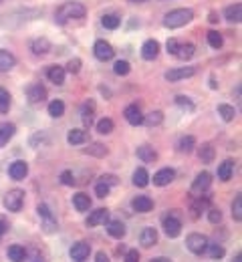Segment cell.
Wrapping results in <instances>:
<instances>
[{"mask_svg": "<svg viewBox=\"0 0 242 262\" xmlns=\"http://www.w3.org/2000/svg\"><path fill=\"white\" fill-rule=\"evenodd\" d=\"M85 12L87 10L81 2H63L55 12V20H57V24H65L73 18H83Z\"/></svg>", "mask_w": 242, "mask_h": 262, "instance_id": "cell-1", "label": "cell"}, {"mask_svg": "<svg viewBox=\"0 0 242 262\" xmlns=\"http://www.w3.org/2000/svg\"><path fill=\"white\" fill-rule=\"evenodd\" d=\"M194 18V10L192 8H176V10H170L164 18V26L166 28H180L188 24L190 20Z\"/></svg>", "mask_w": 242, "mask_h": 262, "instance_id": "cell-2", "label": "cell"}, {"mask_svg": "<svg viewBox=\"0 0 242 262\" xmlns=\"http://www.w3.org/2000/svg\"><path fill=\"white\" fill-rule=\"evenodd\" d=\"M24 204V192L22 190H10L6 196H4V208L8 212H18Z\"/></svg>", "mask_w": 242, "mask_h": 262, "instance_id": "cell-3", "label": "cell"}, {"mask_svg": "<svg viewBox=\"0 0 242 262\" xmlns=\"http://www.w3.org/2000/svg\"><path fill=\"white\" fill-rule=\"evenodd\" d=\"M208 238L204 234H190L186 238V248L192 252V254H204L206 248H208Z\"/></svg>", "mask_w": 242, "mask_h": 262, "instance_id": "cell-4", "label": "cell"}, {"mask_svg": "<svg viewBox=\"0 0 242 262\" xmlns=\"http://www.w3.org/2000/svg\"><path fill=\"white\" fill-rule=\"evenodd\" d=\"M93 52H95V56L99 61H111L113 59V54H115V51H113V47L107 43V41H97L95 43V47H93Z\"/></svg>", "mask_w": 242, "mask_h": 262, "instance_id": "cell-5", "label": "cell"}, {"mask_svg": "<svg viewBox=\"0 0 242 262\" xmlns=\"http://www.w3.org/2000/svg\"><path fill=\"white\" fill-rule=\"evenodd\" d=\"M164 232L168 238H178L182 232V222L174 214H170L168 218H164Z\"/></svg>", "mask_w": 242, "mask_h": 262, "instance_id": "cell-6", "label": "cell"}, {"mask_svg": "<svg viewBox=\"0 0 242 262\" xmlns=\"http://www.w3.org/2000/svg\"><path fill=\"white\" fill-rule=\"evenodd\" d=\"M210 184H212V176L208 171H200L196 176V180H194V184H192V194H200L202 196L210 188Z\"/></svg>", "mask_w": 242, "mask_h": 262, "instance_id": "cell-7", "label": "cell"}, {"mask_svg": "<svg viewBox=\"0 0 242 262\" xmlns=\"http://www.w3.org/2000/svg\"><path fill=\"white\" fill-rule=\"evenodd\" d=\"M194 73H196V69H194V67H180V69H172V71H168L164 77H166V81L176 83V81H182V79L192 77Z\"/></svg>", "mask_w": 242, "mask_h": 262, "instance_id": "cell-8", "label": "cell"}, {"mask_svg": "<svg viewBox=\"0 0 242 262\" xmlns=\"http://www.w3.org/2000/svg\"><path fill=\"white\" fill-rule=\"evenodd\" d=\"M26 97H28L30 103H41V101L47 99V89L41 83H35V85H30L26 89Z\"/></svg>", "mask_w": 242, "mask_h": 262, "instance_id": "cell-9", "label": "cell"}, {"mask_svg": "<svg viewBox=\"0 0 242 262\" xmlns=\"http://www.w3.org/2000/svg\"><path fill=\"white\" fill-rule=\"evenodd\" d=\"M158 52H160V43H158L156 39H149V41L143 43V47H141V56H143L145 61H154L156 56H158Z\"/></svg>", "mask_w": 242, "mask_h": 262, "instance_id": "cell-10", "label": "cell"}, {"mask_svg": "<svg viewBox=\"0 0 242 262\" xmlns=\"http://www.w3.org/2000/svg\"><path fill=\"white\" fill-rule=\"evenodd\" d=\"M131 208L139 214H145V212H151V208H154V200H151L149 196H137L133 198L131 202Z\"/></svg>", "mask_w": 242, "mask_h": 262, "instance_id": "cell-11", "label": "cell"}, {"mask_svg": "<svg viewBox=\"0 0 242 262\" xmlns=\"http://www.w3.org/2000/svg\"><path fill=\"white\" fill-rule=\"evenodd\" d=\"M123 115H125V119H127L129 125H141L143 123V113H141V109L137 105H127Z\"/></svg>", "mask_w": 242, "mask_h": 262, "instance_id": "cell-12", "label": "cell"}, {"mask_svg": "<svg viewBox=\"0 0 242 262\" xmlns=\"http://www.w3.org/2000/svg\"><path fill=\"white\" fill-rule=\"evenodd\" d=\"M26 173H28V165H26V161H12L10 163V167H8V176L12 178V180H24L26 178Z\"/></svg>", "mask_w": 242, "mask_h": 262, "instance_id": "cell-13", "label": "cell"}, {"mask_svg": "<svg viewBox=\"0 0 242 262\" xmlns=\"http://www.w3.org/2000/svg\"><path fill=\"white\" fill-rule=\"evenodd\" d=\"M174 178H176V171H174L172 167H164V169H160L158 173H154V184L162 188V186L172 184V182H174Z\"/></svg>", "mask_w": 242, "mask_h": 262, "instance_id": "cell-14", "label": "cell"}, {"mask_svg": "<svg viewBox=\"0 0 242 262\" xmlns=\"http://www.w3.org/2000/svg\"><path fill=\"white\" fill-rule=\"evenodd\" d=\"M89 252H91V246H89L87 242H75V244L71 246V250H69L71 258H73V260H79V262H83V260L89 256Z\"/></svg>", "mask_w": 242, "mask_h": 262, "instance_id": "cell-15", "label": "cell"}, {"mask_svg": "<svg viewBox=\"0 0 242 262\" xmlns=\"http://www.w3.org/2000/svg\"><path fill=\"white\" fill-rule=\"evenodd\" d=\"M139 242H141V246H145V248H151V246H156V242H158V230L156 228H143L141 230V236H139Z\"/></svg>", "mask_w": 242, "mask_h": 262, "instance_id": "cell-16", "label": "cell"}, {"mask_svg": "<svg viewBox=\"0 0 242 262\" xmlns=\"http://www.w3.org/2000/svg\"><path fill=\"white\" fill-rule=\"evenodd\" d=\"M194 52H196V47L192 45V43H184V45H178V49H176V59H180V61H188V59H192L194 56Z\"/></svg>", "mask_w": 242, "mask_h": 262, "instance_id": "cell-17", "label": "cell"}, {"mask_svg": "<svg viewBox=\"0 0 242 262\" xmlns=\"http://www.w3.org/2000/svg\"><path fill=\"white\" fill-rule=\"evenodd\" d=\"M107 234H109L111 238L121 240V238L125 236V226H123V222H119V220H111V222H107Z\"/></svg>", "mask_w": 242, "mask_h": 262, "instance_id": "cell-18", "label": "cell"}, {"mask_svg": "<svg viewBox=\"0 0 242 262\" xmlns=\"http://www.w3.org/2000/svg\"><path fill=\"white\" fill-rule=\"evenodd\" d=\"M14 65H16L14 54H12V52H8V51H4V49H0V73L10 71Z\"/></svg>", "mask_w": 242, "mask_h": 262, "instance_id": "cell-19", "label": "cell"}, {"mask_svg": "<svg viewBox=\"0 0 242 262\" xmlns=\"http://www.w3.org/2000/svg\"><path fill=\"white\" fill-rule=\"evenodd\" d=\"M109 220V212L105 208H99L95 212H91L89 218H87V226H99V224H105Z\"/></svg>", "mask_w": 242, "mask_h": 262, "instance_id": "cell-20", "label": "cell"}, {"mask_svg": "<svg viewBox=\"0 0 242 262\" xmlns=\"http://www.w3.org/2000/svg\"><path fill=\"white\" fill-rule=\"evenodd\" d=\"M14 133H16L14 123H0V148H4V145L14 137Z\"/></svg>", "mask_w": 242, "mask_h": 262, "instance_id": "cell-21", "label": "cell"}, {"mask_svg": "<svg viewBox=\"0 0 242 262\" xmlns=\"http://www.w3.org/2000/svg\"><path fill=\"white\" fill-rule=\"evenodd\" d=\"M137 157L143 163H154L158 159V152L154 148H149V145H141V148H137Z\"/></svg>", "mask_w": 242, "mask_h": 262, "instance_id": "cell-22", "label": "cell"}, {"mask_svg": "<svg viewBox=\"0 0 242 262\" xmlns=\"http://www.w3.org/2000/svg\"><path fill=\"white\" fill-rule=\"evenodd\" d=\"M214 156H216V152H214V148H212V143H202L200 145L198 157H200L202 163H212L214 161Z\"/></svg>", "mask_w": 242, "mask_h": 262, "instance_id": "cell-23", "label": "cell"}, {"mask_svg": "<svg viewBox=\"0 0 242 262\" xmlns=\"http://www.w3.org/2000/svg\"><path fill=\"white\" fill-rule=\"evenodd\" d=\"M47 77H49V81L55 83V85H63V83H65V69L59 67V65H53V67H49Z\"/></svg>", "mask_w": 242, "mask_h": 262, "instance_id": "cell-24", "label": "cell"}, {"mask_svg": "<svg viewBox=\"0 0 242 262\" xmlns=\"http://www.w3.org/2000/svg\"><path fill=\"white\" fill-rule=\"evenodd\" d=\"M93 113H95V103L93 101H87L81 109V119H83V125L85 127H91L93 123Z\"/></svg>", "mask_w": 242, "mask_h": 262, "instance_id": "cell-25", "label": "cell"}, {"mask_svg": "<svg viewBox=\"0 0 242 262\" xmlns=\"http://www.w3.org/2000/svg\"><path fill=\"white\" fill-rule=\"evenodd\" d=\"M232 173H234V161L232 159H226L218 165V180L222 182H228L232 178Z\"/></svg>", "mask_w": 242, "mask_h": 262, "instance_id": "cell-26", "label": "cell"}, {"mask_svg": "<svg viewBox=\"0 0 242 262\" xmlns=\"http://www.w3.org/2000/svg\"><path fill=\"white\" fill-rule=\"evenodd\" d=\"M224 18L230 20V22H240V18H242V4L236 2V4L226 6V10H224Z\"/></svg>", "mask_w": 242, "mask_h": 262, "instance_id": "cell-27", "label": "cell"}, {"mask_svg": "<svg viewBox=\"0 0 242 262\" xmlns=\"http://www.w3.org/2000/svg\"><path fill=\"white\" fill-rule=\"evenodd\" d=\"M8 260L10 262H24L26 260V250H24V246H20V244H12L10 248H8Z\"/></svg>", "mask_w": 242, "mask_h": 262, "instance_id": "cell-28", "label": "cell"}, {"mask_svg": "<svg viewBox=\"0 0 242 262\" xmlns=\"http://www.w3.org/2000/svg\"><path fill=\"white\" fill-rule=\"evenodd\" d=\"M73 204H75V208L79 212H87L91 208V198L87 194H75L73 196Z\"/></svg>", "mask_w": 242, "mask_h": 262, "instance_id": "cell-29", "label": "cell"}, {"mask_svg": "<svg viewBox=\"0 0 242 262\" xmlns=\"http://www.w3.org/2000/svg\"><path fill=\"white\" fill-rule=\"evenodd\" d=\"M30 51H33L35 54H47L51 51V43L47 39H35L33 43H30Z\"/></svg>", "mask_w": 242, "mask_h": 262, "instance_id": "cell-30", "label": "cell"}, {"mask_svg": "<svg viewBox=\"0 0 242 262\" xmlns=\"http://www.w3.org/2000/svg\"><path fill=\"white\" fill-rule=\"evenodd\" d=\"M133 184H135L137 188H145V186L149 184V173L145 171V167H137V169L133 171Z\"/></svg>", "mask_w": 242, "mask_h": 262, "instance_id": "cell-31", "label": "cell"}, {"mask_svg": "<svg viewBox=\"0 0 242 262\" xmlns=\"http://www.w3.org/2000/svg\"><path fill=\"white\" fill-rule=\"evenodd\" d=\"M67 141L71 145H81V143L87 141V131H83V129H71L69 135H67Z\"/></svg>", "mask_w": 242, "mask_h": 262, "instance_id": "cell-32", "label": "cell"}, {"mask_svg": "<svg viewBox=\"0 0 242 262\" xmlns=\"http://www.w3.org/2000/svg\"><path fill=\"white\" fill-rule=\"evenodd\" d=\"M63 113H65V103L60 99H55V101L49 103V115L51 117H63Z\"/></svg>", "mask_w": 242, "mask_h": 262, "instance_id": "cell-33", "label": "cell"}, {"mask_svg": "<svg viewBox=\"0 0 242 262\" xmlns=\"http://www.w3.org/2000/svg\"><path fill=\"white\" fill-rule=\"evenodd\" d=\"M162 121H164V113H162V111H151V113L143 115V123H147L149 127L160 125Z\"/></svg>", "mask_w": 242, "mask_h": 262, "instance_id": "cell-34", "label": "cell"}, {"mask_svg": "<svg viewBox=\"0 0 242 262\" xmlns=\"http://www.w3.org/2000/svg\"><path fill=\"white\" fill-rule=\"evenodd\" d=\"M178 148H180V152L190 154V152H194V148H196V139H194L192 135L182 137V139H180V143H178Z\"/></svg>", "mask_w": 242, "mask_h": 262, "instance_id": "cell-35", "label": "cell"}, {"mask_svg": "<svg viewBox=\"0 0 242 262\" xmlns=\"http://www.w3.org/2000/svg\"><path fill=\"white\" fill-rule=\"evenodd\" d=\"M101 24H103L105 28H109V31H115V28L121 24V18H119L117 14H103V16H101Z\"/></svg>", "mask_w": 242, "mask_h": 262, "instance_id": "cell-36", "label": "cell"}, {"mask_svg": "<svg viewBox=\"0 0 242 262\" xmlns=\"http://www.w3.org/2000/svg\"><path fill=\"white\" fill-rule=\"evenodd\" d=\"M206 37H208V45H210L212 49H220V47L224 45V39H222V35H220L218 31H210Z\"/></svg>", "mask_w": 242, "mask_h": 262, "instance_id": "cell-37", "label": "cell"}, {"mask_svg": "<svg viewBox=\"0 0 242 262\" xmlns=\"http://www.w3.org/2000/svg\"><path fill=\"white\" fill-rule=\"evenodd\" d=\"M8 109H10V93L4 87H0V113H8Z\"/></svg>", "mask_w": 242, "mask_h": 262, "instance_id": "cell-38", "label": "cell"}, {"mask_svg": "<svg viewBox=\"0 0 242 262\" xmlns=\"http://www.w3.org/2000/svg\"><path fill=\"white\" fill-rule=\"evenodd\" d=\"M218 113L222 115V119H224V121H232V119L236 117V111H234V107H232V105H226V103L218 105Z\"/></svg>", "mask_w": 242, "mask_h": 262, "instance_id": "cell-39", "label": "cell"}, {"mask_svg": "<svg viewBox=\"0 0 242 262\" xmlns=\"http://www.w3.org/2000/svg\"><path fill=\"white\" fill-rule=\"evenodd\" d=\"M232 218H234L236 222L242 220V196H240V194H238V196L234 198V202H232Z\"/></svg>", "mask_w": 242, "mask_h": 262, "instance_id": "cell-40", "label": "cell"}, {"mask_svg": "<svg viewBox=\"0 0 242 262\" xmlns=\"http://www.w3.org/2000/svg\"><path fill=\"white\" fill-rule=\"evenodd\" d=\"M113 71H115V75H119V77H125V75L131 71V65H129L127 61H117V63L113 65Z\"/></svg>", "mask_w": 242, "mask_h": 262, "instance_id": "cell-41", "label": "cell"}, {"mask_svg": "<svg viewBox=\"0 0 242 262\" xmlns=\"http://www.w3.org/2000/svg\"><path fill=\"white\" fill-rule=\"evenodd\" d=\"M206 250H208L210 258H214V260H218V258L224 256V246H222V244H208Z\"/></svg>", "mask_w": 242, "mask_h": 262, "instance_id": "cell-42", "label": "cell"}, {"mask_svg": "<svg viewBox=\"0 0 242 262\" xmlns=\"http://www.w3.org/2000/svg\"><path fill=\"white\" fill-rule=\"evenodd\" d=\"M85 154H91V156L103 157V156H107V148H105V145H101V143H93L89 150H85Z\"/></svg>", "mask_w": 242, "mask_h": 262, "instance_id": "cell-43", "label": "cell"}, {"mask_svg": "<svg viewBox=\"0 0 242 262\" xmlns=\"http://www.w3.org/2000/svg\"><path fill=\"white\" fill-rule=\"evenodd\" d=\"M113 127H115V125H113V121H111V119H107V117H105V119H101V121L97 123V131H99L101 135H109V133L113 131Z\"/></svg>", "mask_w": 242, "mask_h": 262, "instance_id": "cell-44", "label": "cell"}, {"mask_svg": "<svg viewBox=\"0 0 242 262\" xmlns=\"http://www.w3.org/2000/svg\"><path fill=\"white\" fill-rule=\"evenodd\" d=\"M208 204H210V198H204V200H202V198H198V200L194 202V206H192V212H194L192 216H194V218H198V212H202V210L208 206Z\"/></svg>", "mask_w": 242, "mask_h": 262, "instance_id": "cell-45", "label": "cell"}, {"mask_svg": "<svg viewBox=\"0 0 242 262\" xmlns=\"http://www.w3.org/2000/svg\"><path fill=\"white\" fill-rule=\"evenodd\" d=\"M176 103H178L182 109H186V111H194V103H192L188 97H184V95H178V97H176Z\"/></svg>", "mask_w": 242, "mask_h": 262, "instance_id": "cell-46", "label": "cell"}, {"mask_svg": "<svg viewBox=\"0 0 242 262\" xmlns=\"http://www.w3.org/2000/svg\"><path fill=\"white\" fill-rule=\"evenodd\" d=\"M37 212H39V216H41L43 220H53V218H55V216L51 214V210H49V206H47V204H39Z\"/></svg>", "mask_w": 242, "mask_h": 262, "instance_id": "cell-47", "label": "cell"}, {"mask_svg": "<svg viewBox=\"0 0 242 262\" xmlns=\"http://www.w3.org/2000/svg\"><path fill=\"white\" fill-rule=\"evenodd\" d=\"M208 220H210L212 224H218V222L222 220V212H220V210H216V208L208 210Z\"/></svg>", "mask_w": 242, "mask_h": 262, "instance_id": "cell-48", "label": "cell"}, {"mask_svg": "<svg viewBox=\"0 0 242 262\" xmlns=\"http://www.w3.org/2000/svg\"><path fill=\"white\" fill-rule=\"evenodd\" d=\"M67 71L73 73V75H77L81 71V59H71L69 65H67Z\"/></svg>", "mask_w": 242, "mask_h": 262, "instance_id": "cell-49", "label": "cell"}, {"mask_svg": "<svg viewBox=\"0 0 242 262\" xmlns=\"http://www.w3.org/2000/svg\"><path fill=\"white\" fill-rule=\"evenodd\" d=\"M95 194H97L99 198H107V196H109V186H107V184H103V182H101V184H97Z\"/></svg>", "mask_w": 242, "mask_h": 262, "instance_id": "cell-50", "label": "cell"}, {"mask_svg": "<svg viewBox=\"0 0 242 262\" xmlns=\"http://www.w3.org/2000/svg\"><path fill=\"white\" fill-rule=\"evenodd\" d=\"M60 182H63L65 186H73L75 184V180H73V173L67 169V171H63V173H60Z\"/></svg>", "mask_w": 242, "mask_h": 262, "instance_id": "cell-51", "label": "cell"}, {"mask_svg": "<svg viewBox=\"0 0 242 262\" xmlns=\"http://www.w3.org/2000/svg\"><path fill=\"white\" fill-rule=\"evenodd\" d=\"M178 45H180V43H178L176 39H170V41H168V45H166L168 52H170V54H176V49H178Z\"/></svg>", "mask_w": 242, "mask_h": 262, "instance_id": "cell-52", "label": "cell"}, {"mask_svg": "<svg viewBox=\"0 0 242 262\" xmlns=\"http://www.w3.org/2000/svg\"><path fill=\"white\" fill-rule=\"evenodd\" d=\"M125 262H139V254H137V250H129V252L125 254Z\"/></svg>", "mask_w": 242, "mask_h": 262, "instance_id": "cell-53", "label": "cell"}, {"mask_svg": "<svg viewBox=\"0 0 242 262\" xmlns=\"http://www.w3.org/2000/svg\"><path fill=\"white\" fill-rule=\"evenodd\" d=\"M101 182H103V184H107V186L111 188V186H115V184H117V178H115V176H101Z\"/></svg>", "mask_w": 242, "mask_h": 262, "instance_id": "cell-54", "label": "cell"}, {"mask_svg": "<svg viewBox=\"0 0 242 262\" xmlns=\"http://www.w3.org/2000/svg\"><path fill=\"white\" fill-rule=\"evenodd\" d=\"M95 262H109V256H107L105 252H97V256H95Z\"/></svg>", "mask_w": 242, "mask_h": 262, "instance_id": "cell-55", "label": "cell"}, {"mask_svg": "<svg viewBox=\"0 0 242 262\" xmlns=\"http://www.w3.org/2000/svg\"><path fill=\"white\" fill-rule=\"evenodd\" d=\"M4 232H6V224H4V222H0V240H2Z\"/></svg>", "mask_w": 242, "mask_h": 262, "instance_id": "cell-56", "label": "cell"}, {"mask_svg": "<svg viewBox=\"0 0 242 262\" xmlns=\"http://www.w3.org/2000/svg\"><path fill=\"white\" fill-rule=\"evenodd\" d=\"M151 262H172L170 258H166V256H158V258H154Z\"/></svg>", "mask_w": 242, "mask_h": 262, "instance_id": "cell-57", "label": "cell"}, {"mask_svg": "<svg viewBox=\"0 0 242 262\" xmlns=\"http://www.w3.org/2000/svg\"><path fill=\"white\" fill-rule=\"evenodd\" d=\"M30 262H47V260H45V258H43V256H39V254H37V256H35V258H33V260H30Z\"/></svg>", "mask_w": 242, "mask_h": 262, "instance_id": "cell-58", "label": "cell"}, {"mask_svg": "<svg viewBox=\"0 0 242 262\" xmlns=\"http://www.w3.org/2000/svg\"><path fill=\"white\" fill-rule=\"evenodd\" d=\"M232 262H242V256H240V254H236V256H234V260H232Z\"/></svg>", "mask_w": 242, "mask_h": 262, "instance_id": "cell-59", "label": "cell"}, {"mask_svg": "<svg viewBox=\"0 0 242 262\" xmlns=\"http://www.w3.org/2000/svg\"><path fill=\"white\" fill-rule=\"evenodd\" d=\"M131 2H145V0H131Z\"/></svg>", "mask_w": 242, "mask_h": 262, "instance_id": "cell-60", "label": "cell"}, {"mask_svg": "<svg viewBox=\"0 0 242 262\" xmlns=\"http://www.w3.org/2000/svg\"><path fill=\"white\" fill-rule=\"evenodd\" d=\"M73 262H79V260H73Z\"/></svg>", "mask_w": 242, "mask_h": 262, "instance_id": "cell-61", "label": "cell"}, {"mask_svg": "<svg viewBox=\"0 0 242 262\" xmlns=\"http://www.w3.org/2000/svg\"><path fill=\"white\" fill-rule=\"evenodd\" d=\"M0 2H2V0H0Z\"/></svg>", "mask_w": 242, "mask_h": 262, "instance_id": "cell-62", "label": "cell"}]
</instances>
